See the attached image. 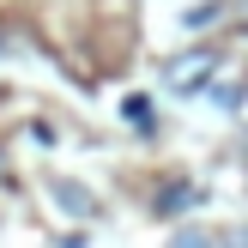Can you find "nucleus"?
Masks as SVG:
<instances>
[{
	"mask_svg": "<svg viewBox=\"0 0 248 248\" xmlns=\"http://www.w3.org/2000/svg\"><path fill=\"white\" fill-rule=\"evenodd\" d=\"M188 206H206V194L194 188V182H170V188H157L152 212H157V218H176V212H188Z\"/></svg>",
	"mask_w": 248,
	"mask_h": 248,
	"instance_id": "f257e3e1",
	"label": "nucleus"
},
{
	"mask_svg": "<svg viewBox=\"0 0 248 248\" xmlns=\"http://www.w3.org/2000/svg\"><path fill=\"white\" fill-rule=\"evenodd\" d=\"M121 115H127V121H133V127H140V133H152V127H157V103H152V97H145V91H133L127 103H121Z\"/></svg>",
	"mask_w": 248,
	"mask_h": 248,
	"instance_id": "f03ea898",
	"label": "nucleus"
},
{
	"mask_svg": "<svg viewBox=\"0 0 248 248\" xmlns=\"http://www.w3.org/2000/svg\"><path fill=\"white\" fill-rule=\"evenodd\" d=\"M170 248H224V236H212V230H182Z\"/></svg>",
	"mask_w": 248,
	"mask_h": 248,
	"instance_id": "7ed1b4c3",
	"label": "nucleus"
},
{
	"mask_svg": "<svg viewBox=\"0 0 248 248\" xmlns=\"http://www.w3.org/2000/svg\"><path fill=\"white\" fill-rule=\"evenodd\" d=\"M55 200H61V206H73V212H91V194H85V188H67V182L55 188Z\"/></svg>",
	"mask_w": 248,
	"mask_h": 248,
	"instance_id": "20e7f679",
	"label": "nucleus"
},
{
	"mask_svg": "<svg viewBox=\"0 0 248 248\" xmlns=\"http://www.w3.org/2000/svg\"><path fill=\"white\" fill-rule=\"evenodd\" d=\"M224 248H242V236H224Z\"/></svg>",
	"mask_w": 248,
	"mask_h": 248,
	"instance_id": "39448f33",
	"label": "nucleus"
},
{
	"mask_svg": "<svg viewBox=\"0 0 248 248\" xmlns=\"http://www.w3.org/2000/svg\"><path fill=\"white\" fill-rule=\"evenodd\" d=\"M0 55H6V31H0Z\"/></svg>",
	"mask_w": 248,
	"mask_h": 248,
	"instance_id": "423d86ee",
	"label": "nucleus"
}]
</instances>
